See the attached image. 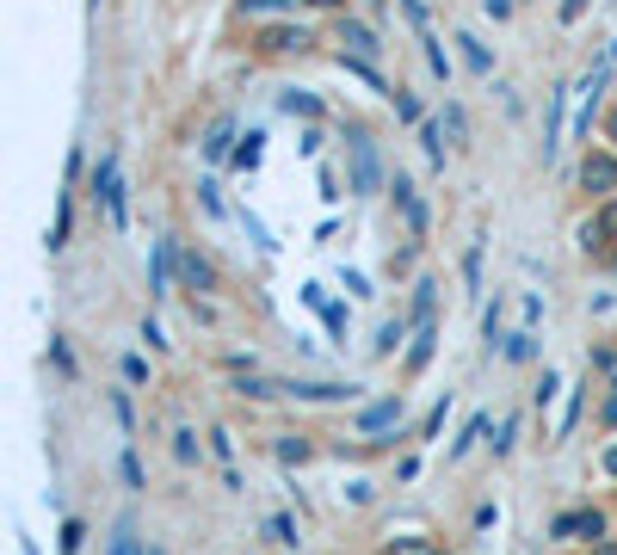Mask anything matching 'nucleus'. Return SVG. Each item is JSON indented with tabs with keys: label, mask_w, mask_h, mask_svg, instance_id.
Masks as SVG:
<instances>
[{
	"label": "nucleus",
	"mask_w": 617,
	"mask_h": 555,
	"mask_svg": "<svg viewBox=\"0 0 617 555\" xmlns=\"http://www.w3.org/2000/svg\"><path fill=\"white\" fill-rule=\"evenodd\" d=\"M346 155H352V185H358V192H377V185H383V167H377L371 136H352V142H346Z\"/></svg>",
	"instance_id": "obj_1"
},
{
	"label": "nucleus",
	"mask_w": 617,
	"mask_h": 555,
	"mask_svg": "<svg viewBox=\"0 0 617 555\" xmlns=\"http://www.w3.org/2000/svg\"><path fill=\"white\" fill-rule=\"evenodd\" d=\"M340 44H346V56H365V62L383 56V37H377L365 19H340Z\"/></svg>",
	"instance_id": "obj_2"
},
{
	"label": "nucleus",
	"mask_w": 617,
	"mask_h": 555,
	"mask_svg": "<svg viewBox=\"0 0 617 555\" xmlns=\"http://www.w3.org/2000/svg\"><path fill=\"white\" fill-rule=\"evenodd\" d=\"M451 44L463 50V62H469V68H476V74H494V56H488V44H482V37H476V31H457V37H451Z\"/></svg>",
	"instance_id": "obj_3"
},
{
	"label": "nucleus",
	"mask_w": 617,
	"mask_h": 555,
	"mask_svg": "<svg viewBox=\"0 0 617 555\" xmlns=\"http://www.w3.org/2000/svg\"><path fill=\"white\" fill-rule=\"evenodd\" d=\"M389 192H395V204H402V216L414 222V235H420V229H426V210H420V198H414V185H408L402 173H395V185H389Z\"/></svg>",
	"instance_id": "obj_4"
},
{
	"label": "nucleus",
	"mask_w": 617,
	"mask_h": 555,
	"mask_svg": "<svg viewBox=\"0 0 617 555\" xmlns=\"http://www.w3.org/2000/svg\"><path fill=\"white\" fill-rule=\"evenodd\" d=\"M420 44H426V68L439 74V81H451V50L439 44V31H420Z\"/></svg>",
	"instance_id": "obj_5"
},
{
	"label": "nucleus",
	"mask_w": 617,
	"mask_h": 555,
	"mask_svg": "<svg viewBox=\"0 0 617 555\" xmlns=\"http://www.w3.org/2000/svg\"><path fill=\"white\" fill-rule=\"evenodd\" d=\"M229 136H235V118H216V124H210V136H204V155H210V161H223V155H229Z\"/></svg>",
	"instance_id": "obj_6"
},
{
	"label": "nucleus",
	"mask_w": 617,
	"mask_h": 555,
	"mask_svg": "<svg viewBox=\"0 0 617 555\" xmlns=\"http://www.w3.org/2000/svg\"><path fill=\"white\" fill-rule=\"evenodd\" d=\"M439 124H445V136H451V142H463V136H469V118H463V105H457V99L445 105V118H439Z\"/></svg>",
	"instance_id": "obj_7"
},
{
	"label": "nucleus",
	"mask_w": 617,
	"mask_h": 555,
	"mask_svg": "<svg viewBox=\"0 0 617 555\" xmlns=\"http://www.w3.org/2000/svg\"><path fill=\"white\" fill-rule=\"evenodd\" d=\"M112 555H136V525L118 518V537H112Z\"/></svg>",
	"instance_id": "obj_8"
},
{
	"label": "nucleus",
	"mask_w": 617,
	"mask_h": 555,
	"mask_svg": "<svg viewBox=\"0 0 617 555\" xmlns=\"http://www.w3.org/2000/svg\"><path fill=\"white\" fill-rule=\"evenodd\" d=\"M611 179H617V161H605V155L587 161V185H611Z\"/></svg>",
	"instance_id": "obj_9"
},
{
	"label": "nucleus",
	"mask_w": 617,
	"mask_h": 555,
	"mask_svg": "<svg viewBox=\"0 0 617 555\" xmlns=\"http://www.w3.org/2000/svg\"><path fill=\"white\" fill-rule=\"evenodd\" d=\"M402 13H408V25H414V31H432V13H426V0H402Z\"/></svg>",
	"instance_id": "obj_10"
},
{
	"label": "nucleus",
	"mask_w": 617,
	"mask_h": 555,
	"mask_svg": "<svg viewBox=\"0 0 617 555\" xmlns=\"http://www.w3.org/2000/svg\"><path fill=\"white\" fill-rule=\"evenodd\" d=\"M278 105H284V111H303V118H315V111H321V105H315V99H309V93H284V99H278Z\"/></svg>",
	"instance_id": "obj_11"
},
{
	"label": "nucleus",
	"mask_w": 617,
	"mask_h": 555,
	"mask_svg": "<svg viewBox=\"0 0 617 555\" xmlns=\"http://www.w3.org/2000/svg\"><path fill=\"white\" fill-rule=\"evenodd\" d=\"M260 142H266L260 130H247V142H241V155H235V161H241V167H253V161H260Z\"/></svg>",
	"instance_id": "obj_12"
},
{
	"label": "nucleus",
	"mask_w": 617,
	"mask_h": 555,
	"mask_svg": "<svg viewBox=\"0 0 617 555\" xmlns=\"http://www.w3.org/2000/svg\"><path fill=\"white\" fill-rule=\"evenodd\" d=\"M81 537H87V531H81V518H68V525H62V555H75V549H81Z\"/></svg>",
	"instance_id": "obj_13"
},
{
	"label": "nucleus",
	"mask_w": 617,
	"mask_h": 555,
	"mask_svg": "<svg viewBox=\"0 0 617 555\" xmlns=\"http://www.w3.org/2000/svg\"><path fill=\"white\" fill-rule=\"evenodd\" d=\"M272 537H278V543H284V549H297V525H290V518H284V512H278V518H272Z\"/></svg>",
	"instance_id": "obj_14"
},
{
	"label": "nucleus",
	"mask_w": 617,
	"mask_h": 555,
	"mask_svg": "<svg viewBox=\"0 0 617 555\" xmlns=\"http://www.w3.org/2000/svg\"><path fill=\"white\" fill-rule=\"evenodd\" d=\"M50 358H56L62 377H75V358H68V346H62V340H50Z\"/></svg>",
	"instance_id": "obj_15"
},
{
	"label": "nucleus",
	"mask_w": 617,
	"mask_h": 555,
	"mask_svg": "<svg viewBox=\"0 0 617 555\" xmlns=\"http://www.w3.org/2000/svg\"><path fill=\"white\" fill-rule=\"evenodd\" d=\"M395 111H402V124H420V105L408 93H395Z\"/></svg>",
	"instance_id": "obj_16"
},
{
	"label": "nucleus",
	"mask_w": 617,
	"mask_h": 555,
	"mask_svg": "<svg viewBox=\"0 0 617 555\" xmlns=\"http://www.w3.org/2000/svg\"><path fill=\"white\" fill-rule=\"evenodd\" d=\"M426 358H432V327H426V333H420V346H414V358H408V364H414V370H420V364H426Z\"/></svg>",
	"instance_id": "obj_17"
},
{
	"label": "nucleus",
	"mask_w": 617,
	"mask_h": 555,
	"mask_svg": "<svg viewBox=\"0 0 617 555\" xmlns=\"http://www.w3.org/2000/svg\"><path fill=\"white\" fill-rule=\"evenodd\" d=\"M124 481H130V488H142V463H136V451H124Z\"/></svg>",
	"instance_id": "obj_18"
},
{
	"label": "nucleus",
	"mask_w": 617,
	"mask_h": 555,
	"mask_svg": "<svg viewBox=\"0 0 617 555\" xmlns=\"http://www.w3.org/2000/svg\"><path fill=\"white\" fill-rule=\"evenodd\" d=\"M580 13H587V0H562V19H568V25H574Z\"/></svg>",
	"instance_id": "obj_19"
},
{
	"label": "nucleus",
	"mask_w": 617,
	"mask_h": 555,
	"mask_svg": "<svg viewBox=\"0 0 617 555\" xmlns=\"http://www.w3.org/2000/svg\"><path fill=\"white\" fill-rule=\"evenodd\" d=\"M482 7H488L494 19H506V13H513V0H482Z\"/></svg>",
	"instance_id": "obj_20"
},
{
	"label": "nucleus",
	"mask_w": 617,
	"mask_h": 555,
	"mask_svg": "<svg viewBox=\"0 0 617 555\" xmlns=\"http://www.w3.org/2000/svg\"><path fill=\"white\" fill-rule=\"evenodd\" d=\"M87 13H99V0H87Z\"/></svg>",
	"instance_id": "obj_21"
},
{
	"label": "nucleus",
	"mask_w": 617,
	"mask_h": 555,
	"mask_svg": "<svg viewBox=\"0 0 617 555\" xmlns=\"http://www.w3.org/2000/svg\"><path fill=\"white\" fill-rule=\"evenodd\" d=\"M611 136H617V118H611Z\"/></svg>",
	"instance_id": "obj_22"
},
{
	"label": "nucleus",
	"mask_w": 617,
	"mask_h": 555,
	"mask_svg": "<svg viewBox=\"0 0 617 555\" xmlns=\"http://www.w3.org/2000/svg\"><path fill=\"white\" fill-rule=\"evenodd\" d=\"M149 555H161V549H149Z\"/></svg>",
	"instance_id": "obj_23"
}]
</instances>
